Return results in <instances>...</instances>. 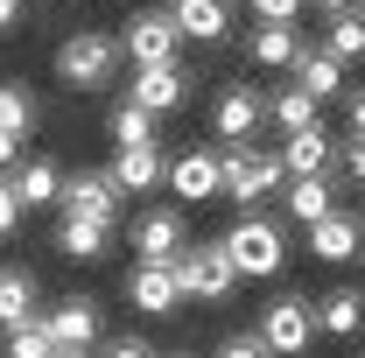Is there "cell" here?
I'll return each instance as SVG.
<instances>
[{
	"label": "cell",
	"instance_id": "cell-31",
	"mask_svg": "<svg viewBox=\"0 0 365 358\" xmlns=\"http://www.w3.org/2000/svg\"><path fill=\"white\" fill-rule=\"evenodd\" d=\"M253 7V21H295L302 14V0H246Z\"/></svg>",
	"mask_w": 365,
	"mask_h": 358
},
{
	"label": "cell",
	"instance_id": "cell-24",
	"mask_svg": "<svg viewBox=\"0 0 365 358\" xmlns=\"http://www.w3.org/2000/svg\"><path fill=\"white\" fill-rule=\"evenodd\" d=\"M36 316V274L29 267H0V330Z\"/></svg>",
	"mask_w": 365,
	"mask_h": 358
},
{
	"label": "cell",
	"instance_id": "cell-12",
	"mask_svg": "<svg viewBox=\"0 0 365 358\" xmlns=\"http://www.w3.org/2000/svg\"><path fill=\"white\" fill-rule=\"evenodd\" d=\"M162 183L176 190L182 204H211L218 197V148H182L176 162L162 169Z\"/></svg>",
	"mask_w": 365,
	"mask_h": 358
},
{
	"label": "cell",
	"instance_id": "cell-7",
	"mask_svg": "<svg viewBox=\"0 0 365 358\" xmlns=\"http://www.w3.org/2000/svg\"><path fill=\"white\" fill-rule=\"evenodd\" d=\"M169 267H176V288H182V302H190V295H197V302H225L232 288H239V274H232L225 246H197V253L182 246V253L169 260Z\"/></svg>",
	"mask_w": 365,
	"mask_h": 358
},
{
	"label": "cell",
	"instance_id": "cell-33",
	"mask_svg": "<svg viewBox=\"0 0 365 358\" xmlns=\"http://www.w3.org/2000/svg\"><path fill=\"white\" fill-rule=\"evenodd\" d=\"M14 225H21V204H14L7 176H0V239H14Z\"/></svg>",
	"mask_w": 365,
	"mask_h": 358
},
{
	"label": "cell",
	"instance_id": "cell-38",
	"mask_svg": "<svg viewBox=\"0 0 365 358\" xmlns=\"http://www.w3.org/2000/svg\"><path fill=\"white\" fill-rule=\"evenodd\" d=\"M14 21H21V0H0V36H7Z\"/></svg>",
	"mask_w": 365,
	"mask_h": 358
},
{
	"label": "cell",
	"instance_id": "cell-20",
	"mask_svg": "<svg viewBox=\"0 0 365 358\" xmlns=\"http://www.w3.org/2000/svg\"><path fill=\"white\" fill-rule=\"evenodd\" d=\"M295 49H302L295 21H253V36H246V56H253L260 71H288V63H295Z\"/></svg>",
	"mask_w": 365,
	"mask_h": 358
},
{
	"label": "cell",
	"instance_id": "cell-36",
	"mask_svg": "<svg viewBox=\"0 0 365 358\" xmlns=\"http://www.w3.org/2000/svg\"><path fill=\"white\" fill-rule=\"evenodd\" d=\"M14 162H21V140H14V134H0V169H14Z\"/></svg>",
	"mask_w": 365,
	"mask_h": 358
},
{
	"label": "cell",
	"instance_id": "cell-15",
	"mask_svg": "<svg viewBox=\"0 0 365 358\" xmlns=\"http://www.w3.org/2000/svg\"><path fill=\"white\" fill-rule=\"evenodd\" d=\"M281 176H330V155H337V140H330V127H302V134H281Z\"/></svg>",
	"mask_w": 365,
	"mask_h": 358
},
{
	"label": "cell",
	"instance_id": "cell-1",
	"mask_svg": "<svg viewBox=\"0 0 365 358\" xmlns=\"http://www.w3.org/2000/svg\"><path fill=\"white\" fill-rule=\"evenodd\" d=\"M113 71H120V36H106V29H71V36L56 43V85L106 91Z\"/></svg>",
	"mask_w": 365,
	"mask_h": 358
},
{
	"label": "cell",
	"instance_id": "cell-28",
	"mask_svg": "<svg viewBox=\"0 0 365 358\" xmlns=\"http://www.w3.org/2000/svg\"><path fill=\"white\" fill-rule=\"evenodd\" d=\"M106 134L120 140V148H155V120H148L140 106H113V120H106Z\"/></svg>",
	"mask_w": 365,
	"mask_h": 358
},
{
	"label": "cell",
	"instance_id": "cell-11",
	"mask_svg": "<svg viewBox=\"0 0 365 358\" xmlns=\"http://www.w3.org/2000/svg\"><path fill=\"white\" fill-rule=\"evenodd\" d=\"M260 120H267V98H260L253 85H225L218 106H211V134H218V148H239Z\"/></svg>",
	"mask_w": 365,
	"mask_h": 358
},
{
	"label": "cell",
	"instance_id": "cell-29",
	"mask_svg": "<svg viewBox=\"0 0 365 358\" xmlns=\"http://www.w3.org/2000/svg\"><path fill=\"white\" fill-rule=\"evenodd\" d=\"M7 358H56V344H49V330L29 316V323H14L7 330Z\"/></svg>",
	"mask_w": 365,
	"mask_h": 358
},
{
	"label": "cell",
	"instance_id": "cell-6",
	"mask_svg": "<svg viewBox=\"0 0 365 358\" xmlns=\"http://www.w3.org/2000/svg\"><path fill=\"white\" fill-rule=\"evenodd\" d=\"M127 246H134V260H176L182 246H190V218H182V204H155V211H134L127 218Z\"/></svg>",
	"mask_w": 365,
	"mask_h": 358
},
{
	"label": "cell",
	"instance_id": "cell-37",
	"mask_svg": "<svg viewBox=\"0 0 365 358\" xmlns=\"http://www.w3.org/2000/svg\"><path fill=\"white\" fill-rule=\"evenodd\" d=\"M302 7H317L323 21H330V14H344V7H359V0H302Z\"/></svg>",
	"mask_w": 365,
	"mask_h": 358
},
{
	"label": "cell",
	"instance_id": "cell-32",
	"mask_svg": "<svg viewBox=\"0 0 365 358\" xmlns=\"http://www.w3.org/2000/svg\"><path fill=\"white\" fill-rule=\"evenodd\" d=\"M218 358H267V344H260L253 330H239V337H225V344H218Z\"/></svg>",
	"mask_w": 365,
	"mask_h": 358
},
{
	"label": "cell",
	"instance_id": "cell-18",
	"mask_svg": "<svg viewBox=\"0 0 365 358\" xmlns=\"http://www.w3.org/2000/svg\"><path fill=\"white\" fill-rule=\"evenodd\" d=\"M7 190H14V204H21V211H36V204H56V190H63V169H56L49 155H21V162H14V176H7Z\"/></svg>",
	"mask_w": 365,
	"mask_h": 358
},
{
	"label": "cell",
	"instance_id": "cell-2",
	"mask_svg": "<svg viewBox=\"0 0 365 358\" xmlns=\"http://www.w3.org/2000/svg\"><path fill=\"white\" fill-rule=\"evenodd\" d=\"M218 246H225V260H232V274H239V281H246V274H253V281H274V274L288 267V239H281V225L260 218V211H246V218L232 225Z\"/></svg>",
	"mask_w": 365,
	"mask_h": 358
},
{
	"label": "cell",
	"instance_id": "cell-10",
	"mask_svg": "<svg viewBox=\"0 0 365 358\" xmlns=\"http://www.w3.org/2000/svg\"><path fill=\"white\" fill-rule=\"evenodd\" d=\"M56 204H63V218H91V225H120V190L106 169H78V176L56 190Z\"/></svg>",
	"mask_w": 365,
	"mask_h": 358
},
{
	"label": "cell",
	"instance_id": "cell-3",
	"mask_svg": "<svg viewBox=\"0 0 365 358\" xmlns=\"http://www.w3.org/2000/svg\"><path fill=\"white\" fill-rule=\"evenodd\" d=\"M288 176H281V155H274V148H246V140H239V148H218V197H232V204L253 211Z\"/></svg>",
	"mask_w": 365,
	"mask_h": 358
},
{
	"label": "cell",
	"instance_id": "cell-19",
	"mask_svg": "<svg viewBox=\"0 0 365 358\" xmlns=\"http://www.w3.org/2000/svg\"><path fill=\"white\" fill-rule=\"evenodd\" d=\"M281 204H288V218L309 232L317 218L337 211V183H330V176H295V183H281Z\"/></svg>",
	"mask_w": 365,
	"mask_h": 358
},
{
	"label": "cell",
	"instance_id": "cell-14",
	"mask_svg": "<svg viewBox=\"0 0 365 358\" xmlns=\"http://www.w3.org/2000/svg\"><path fill=\"white\" fill-rule=\"evenodd\" d=\"M127 295H134V310H140V316H176V310H182L176 267H162V260H134V274H127Z\"/></svg>",
	"mask_w": 365,
	"mask_h": 358
},
{
	"label": "cell",
	"instance_id": "cell-25",
	"mask_svg": "<svg viewBox=\"0 0 365 358\" xmlns=\"http://www.w3.org/2000/svg\"><path fill=\"white\" fill-rule=\"evenodd\" d=\"M267 120L281 127V134H302V127H323V120H317V98H309L302 85H281V91H274V98H267Z\"/></svg>",
	"mask_w": 365,
	"mask_h": 358
},
{
	"label": "cell",
	"instance_id": "cell-35",
	"mask_svg": "<svg viewBox=\"0 0 365 358\" xmlns=\"http://www.w3.org/2000/svg\"><path fill=\"white\" fill-rule=\"evenodd\" d=\"M344 113H351V140H365V91H351V106H344Z\"/></svg>",
	"mask_w": 365,
	"mask_h": 358
},
{
	"label": "cell",
	"instance_id": "cell-27",
	"mask_svg": "<svg viewBox=\"0 0 365 358\" xmlns=\"http://www.w3.org/2000/svg\"><path fill=\"white\" fill-rule=\"evenodd\" d=\"M29 127H36V91L29 85H0V134H29Z\"/></svg>",
	"mask_w": 365,
	"mask_h": 358
},
{
	"label": "cell",
	"instance_id": "cell-41",
	"mask_svg": "<svg viewBox=\"0 0 365 358\" xmlns=\"http://www.w3.org/2000/svg\"><path fill=\"white\" fill-rule=\"evenodd\" d=\"M176 358H190V352H176Z\"/></svg>",
	"mask_w": 365,
	"mask_h": 358
},
{
	"label": "cell",
	"instance_id": "cell-23",
	"mask_svg": "<svg viewBox=\"0 0 365 358\" xmlns=\"http://www.w3.org/2000/svg\"><path fill=\"white\" fill-rule=\"evenodd\" d=\"M323 56H337V63H359L365 56V14L359 7H344V14H330V21H323Z\"/></svg>",
	"mask_w": 365,
	"mask_h": 358
},
{
	"label": "cell",
	"instance_id": "cell-16",
	"mask_svg": "<svg viewBox=\"0 0 365 358\" xmlns=\"http://www.w3.org/2000/svg\"><path fill=\"white\" fill-rule=\"evenodd\" d=\"M169 21H176L182 43H225L232 0H169Z\"/></svg>",
	"mask_w": 365,
	"mask_h": 358
},
{
	"label": "cell",
	"instance_id": "cell-8",
	"mask_svg": "<svg viewBox=\"0 0 365 358\" xmlns=\"http://www.w3.org/2000/svg\"><path fill=\"white\" fill-rule=\"evenodd\" d=\"M36 323L49 330V344H56V352H91V344H98V330H106V310H98L91 295H63V302L43 310Z\"/></svg>",
	"mask_w": 365,
	"mask_h": 358
},
{
	"label": "cell",
	"instance_id": "cell-9",
	"mask_svg": "<svg viewBox=\"0 0 365 358\" xmlns=\"http://www.w3.org/2000/svg\"><path fill=\"white\" fill-rule=\"evenodd\" d=\"M127 106H140L148 120H169V113H182V106H190V71H182V63H148V71H134Z\"/></svg>",
	"mask_w": 365,
	"mask_h": 358
},
{
	"label": "cell",
	"instance_id": "cell-26",
	"mask_svg": "<svg viewBox=\"0 0 365 358\" xmlns=\"http://www.w3.org/2000/svg\"><path fill=\"white\" fill-rule=\"evenodd\" d=\"M106 239H113V225H91V218H63L56 225V253H63V260H98Z\"/></svg>",
	"mask_w": 365,
	"mask_h": 358
},
{
	"label": "cell",
	"instance_id": "cell-22",
	"mask_svg": "<svg viewBox=\"0 0 365 358\" xmlns=\"http://www.w3.org/2000/svg\"><path fill=\"white\" fill-rule=\"evenodd\" d=\"M288 71H295V85L309 91L317 106L344 91V63H337V56H323V49H295V63H288Z\"/></svg>",
	"mask_w": 365,
	"mask_h": 358
},
{
	"label": "cell",
	"instance_id": "cell-39",
	"mask_svg": "<svg viewBox=\"0 0 365 358\" xmlns=\"http://www.w3.org/2000/svg\"><path fill=\"white\" fill-rule=\"evenodd\" d=\"M56 358H85V352H56Z\"/></svg>",
	"mask_w": 365,
	"mask_h": 358
},
{
	"label": "cell",
	"instance_id": "cell-13",
	"mask_svg": "<svg viewBox=\"0 0 365 358\" xmlns=\"http://www.w3.org/2000/svg\"><path fill=\"white\" fill-rule=\"evenodd\" d=\"M359 246H365V218H359V211H330V218L309 225V253H317L323 267L359 260Z\"/></svg>",
	"mask_w": 365,
	"mask_h": 358
},
{
	"label": "cell",
	"instance_id": "cell-5",
	"mask_svg": "<svg viewBox=\"0 0 365 358\" xmlns=\"http://www.w3.org/2000/svg\"><path fill=\"white\" fill-rule=\"evenodd\" d=\"M120 56H134V71L148 63H182V36L169 21V7H134L127 14V36H120Z\"/></svg>",
	"mask_w": 365,
	"mask_h": 358
},
{
	"label": "cell",
	"instance_id": "cell-40",
	"mask_svg": "<svg viewBox=\"0 0 365 358\" xmlns=\"http://www.w3.org/2000/svg\"><path fill=\"white\" fill-rule=\"evenodd\" d=\"M359 14H365V0H359Z\"/></svg>",
	"mask_w": 365,
	"mask_h": 358
},
{
	"label": "cell",
	"instance_id": "cell-4",
	"mask_svg": "<svg viewBox=\"0 0 365 358\" xmlns=\"http://www.w3.org/2000/svg\"><path fill=\"white\" fill-rule=\"evenodd\" d=\"M267 358H302L317 344V310H309V295H274L267 310H260V330H253Z\"/></svg>",
	"mask_w": 365,
	"mask_h": 358
},
{
	"label": "cell",
	"instance_id": "cell-21",
	"mask_svg": "<svg viewBox=\"0 0 365 358\" xmlns=\"http://www.w3.org/2000/svg\"><path fill=\"white\" fill-rule=\"evenodd\" d=\"M309 310H317V337H359L365 330V295L359 288H330Z\"/></svg>",
	"mask_w": 365,
	"mask_h": 358
},
{
	"label": "cell",
	"instance_id": "cell-30",
	"mask_svg": "<svg viewBox=\"0 0 365 358\" xmlns=\"http://www.w3.org/2000/svg\"><path fill=\"white\" fill-rule=\"evenodd\" d=\"M330 176H344V183H359V190H365V140H337Z\"/></svg>",
	"mask_w": 365,
	"mask_h": 358
},
{
	"label": "cell",
	"instance_id": "cell-34",
	"mask_svg": "<svg viewBox=\"0 0 365 358\" xmlns=\"http://www.w3.org/2000/svg\"><path fill=\"white\" fill-rule=\"evenodd\" d=\"M106 358H155V344H148V337H113Z\"/></svg>",
	"mask_w": 365,
	"mask_h": 358
},
{
	"label": "cell",
	"instance_id": "cell-17",
	"mask_svg": "<svg viewBox=\"0 0 365 358\" xmlns=\"http://www.w3.org/2000/svg\"><path fill=\"white\" fill-rule=\"evenodd\" d=\"M162 169H169V155H162V148H120L106 176H113L120 197H148V190L162 183Z\"/></svg>",
	"mask_w": 365,
	"mask_h": 358
}]
</instances>
